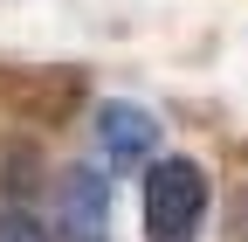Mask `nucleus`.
I'll use <instances>...</instances> for the list:
<instances>
[{"label":"nucleus","instance_id":"nucleus-1","mask_svg":"<svg viewBox=\"0 0 248 242\" xmlns=\"http://www.w3.org/2000/svg\"><path fill=\"white\" fill-rule=\"evenodd\" d=\"M207 215V173L193 159H159L145 173V242H193Z\"/></svg>","mask_w":248,"mask_h":242},{"label":"nucleus","instance_id":"nucleus-2","mask_svg":"<svg viewBox=\"0 0 248 242\" xmlns=\"http://www.w3.org/2000/svg\"><path fill=\"white\" fill-rule=\"evenodd\" d=\"M152 138H159V125H152L138 104H104V111H97V145H104V159H145Z\"/></svg>","mask_w":248,"mask_h":242},{"label":"nucleus","instance_id":"nucleus-3","mask_svg":"<svg viewBox=\"0 0 248 242\" xmlns=\"http://www.w3.org/2000/svg\"><path fill=\"white\" fill-rule=\"evenodd\" d=\"M0 242H48V235L28 222V215H0Z\"/></svg>","mask_w":248,"mask_h":242}]
</instances>
